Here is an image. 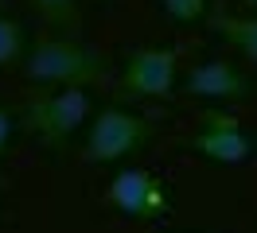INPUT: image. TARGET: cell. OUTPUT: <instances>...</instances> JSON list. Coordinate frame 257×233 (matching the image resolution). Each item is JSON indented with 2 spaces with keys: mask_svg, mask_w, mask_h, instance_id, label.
<instances>
[{
  "mask_svg": "<svg viewBox=\"0 0 257 233\" xmlns=\"http://www.w3.org/2000/svg\"><path fill=\"white\" fill-rule=\"evenodd\" d=\"M24 74L47 90H63V86L90 90L105 78V59L78 39H35L24 55Z\"/></svg>",
  "mask_w": 257,
  "mask_h": 233,
  "instance_id": "6da1fadb",
  "label": "cell"
},
{
  "mask_svg": "<svg viewBox=\"0 0 257 233\" xmlns=\"http://www.w3.org/2000/svg\"><path fill=\"white\" fill-rule=\"evenodd\" d=\"M94 117V97L86 86H63L32 97L24 105V124L39 144L47 148H66L74 132Z\"/></svg>",
  "mask_w": 257,
  "mask_h": 233,
  "instance_id": "7a4b0ae2",
  "label": "cell"
},
{
  "mask_svg": "<svg viewBox=\"0 0 257 233\" xmlns=\"http://www.w3.org/2000/svg\"><path fill=\"white\" fill-rule=\"evenodd\" d=\"M152 140V121H145L141 113L121 105H109L94 113L90 132H86V155L94 163H121L128 155H137Z\"/></svg>",
  "mask_w": 257,
  "mask_h": 233,
  "instance_id": "3957f363",
  "label": "cell"
},
{
  "mask_svg": "<svg viewBox=\"0 0 257 233\" xmlns=\"http://www.w3.org/2000/svg\"><path fill=\"white\" fill-rule=\"evenodd\" d=\"M191 152L199 159L214 163V167H241V163H249L257 144L238 117H230L222 109H210L199 117V128L191 132Z\"/></svg>",
  "mask_w": 257,
  "mask_h": 233,
  "instance_id": "277c9868",
  "label": "cell"
},
{
  "mask_svg": "<svg viewBox=\"0 0 257 233\" xmlns=\"http://www.w3.org/2000/svg\"><path fill=\"white\" fill-rule=\"evenodd\" d=\"M105 202H109L117 214L137 217V221H152L168 210V183H164L156 171L148 167H125L117 171L105 186Z\"/></svg>",
  "mask_w": 257,
  "mask_h": 233,
  "instance_id": "5b68a950",
  "label": "cell"
},
{
  "mask_svg": "<svg viewBox=\"0 0 257 233\" xmlns=\"http://www.w3.org/2000/svg\"><path fill=\"white\" fill-rule=\"evenodd\" d=\"M176 47H141L121 66V90L133 97H168L176 86Z\"/></svg>",
  "mask_w": 257,
  "mask_h": 233,
  "instance_id": "8992f818",
  "label": "cell"
},
{
  "mask_svg": "<svg viewBox=\"0 0 257 233\" xmlns=\"http://www.w3.org/2000/svg\"><path fill=\"white\" fill-rule=\"evenodd\" d=\"M187 93L199 97V101H245L253 93V82L245 70H238L234 62L226 59H207V62H195L187 70Z\"/></svg>",
  "mask_w": 257,
  "mask_h": 233,
  "instance_id": "52a82bcc",
  "label": "cell"
},
{
  "mask_svg": "<svg viewBox=\"0 0 257 233\" xmlns=\"http://www.w3.org/2000/svg\"><path fill=\"white\" fill-rule=\"evenodd\" d=\"M214 31H218L238 55L257 62V16H218V20H214Z\"/></svg>",
  "mask_w": 257,
  "mask_h": 233,
  "instance_id": "ba28073f",
  "label": "cell"
},
{
  "mask_svg": "<svg viewBox=\"0 0 257 233\" xmlns=\"http://www.w3.org/2000/svg\"><path fill=\"white\" fill-rule=\"evenodd\" d=\"M28 55V31L20 20L0 16V66H16Z\"/></svg>",
  "mask_w": 257,
  "mask_h": 233,
  "instance_id": "9c48e42d",
  "label": "cell"
},
{
  "mask_svg": "<svg viewBox=\"0 0 257 233\" xmlns=\"http://www.w3.org/2000/svg\"><path fill=\"white\" fill-rule=\"evenodd\" d=\"M32 4L47 28H74L78 24V0H32Z\"/></svg>",
  "mask_w": 257,
  "mask_h": 233,
  "instance_id": "30bf717a",
  "label": "cell"
},
{
  "mask_svg": "<svg viewBox=\"0 0 257 233\" xmlns=\"http://www.w3.org/2000/svg\"><path fill=\"white\" fill-rule=\"evenodd\" d=\"M160 8L172 24H199L207 16L210 0H160Z\"/></svg>",
  "mask_w": 257,
  "mask_h": 233,
  "instance_id": "8fae6325",
  "label": "cell"
},
{
  "mask_svg": "<svg viewBox=\"0 0 257 233\" xmlns=\"http://www.w3.org/2000/svg\"><path fill=\"white\" fill-rule=\"evenodd\" d=\"M12 132H16V117H12V109H4V105H0V163H4V155H8Z\"/></svg>",
  "mask_w": 257,
  "mask_h": 233,
  "instance_id": "7c38bea8",
  "label": "cell"
},
{
  "mask_svg": "<svg viewBox=\"0 0 257 233\" xmlns=\"http://www.w3.org/2000/svg\"><path fill=\"white\" fill-rule=\"evenodd\" d=\"M4 4H8V0H0V16H4Z\"/></svg>",
  "mask_w": 257,
  "mask_h": 233,
  "instance_id": "4fadbf2b",
  "label": "cell"
},
{
  "mask_svg": "<svg viewBox=\"0 0 257 233\" xmlns=\"http://www.w3.org/2000/svg\"><path fill=\"white\" fill-rule=\"evenodd\" d=\"M245 4H253V8H257V0H245Z\"/></svg>",
  "mask_w": 257,
  "mask_h": 233,
  "instance_id": "5bb4252c",
  "label": "cell"
}]
</instances>
